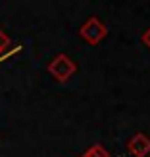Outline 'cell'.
Segmentation results:
<instances>
[{
    "label": "cell",
    "instance_id": "8992f818",
    "mask_svg": "<svg viewBox=\"0 0 150 157\" xmlns=\"http://www.w3.org/2000/svg\"><path fill=\"white\" fill-rule=\"evenodd\" d=\"M144 42H148V46H150V31H148V33L144 35Z\"/></svg>",
    "mask_w": 150,
    "mask_h": 157
},
{
    "label": "cell",
    "instance_id": "277c9868",
    "mask_svg": "<svg viewBox=\"0 0 150 157\" xmlns=\"http://www.w3.org/2000/svg\"><path fill=\"white\" fill-rule=\"evenodd\" d=\"M87 151H89L92 157H110V155H108V151L104 150V147H100V146H92L91 150H87Z\"/></svg>",
    "mask_w": 150,
    "mask_h": 157
},
{
    "label": "cell",
    "instance_id": "6da1fadb",
    "mask_svg": "<svg viewBox=\"0 0 150 157\" xmlns=\"http://www.w3.org/2000/svg\"><path fill=\"white\" fill-rule=\"evenodd\" d=\"M75 71H77L75 61L69 56H66V54H58V56L48 63V73L56 78L58 82L69 81V78L75 75Z\"/></svg>",
    "mask_w": 150,
    "mask_h": 157
},
{
    "label": "cell",
    "instance_id": "5b68a950",
    "mask_svg": "<svg viewBox=\"0 0 150 157\" xmlns=\"http://www.w3.org/2000/svg\"><path fill=\"white\" fill-rule=\"evenodd\" d=\"M8 46H10V36H8L4 31L0 29V54H4Z\"/></svg>",
    "mask_w": 150,
    "mask_h": 157
},
{
    "label": "cell",
    "instance_id": "7a4b0ae2",
    "mask_svg": "<svg viewBox=\"0 0 150 157\" xmlns=\"http://www.w3.org/2000/svg\"><path fill=\"white\" fill-rule=\"evenodd\" d=\"M79 35H81V38H85L89 44L96 46V44H100V40H104V38H106L108 27L98 17H91L89 21H85V25L81 27Z\"/></svg>",
    "mask_w": 150,
    "mask_h": 157
},
{
    "label": "cell",
    "instance_id": "52a82bcc",
    "mask_svg": "<svg viewBox=\"0 0 150 157\" xmlns=\"http://www.w3.org/2000/svg\"><path fill=\"white\" fill-rule=\"evenodd\" d=\"M83 157H92V155H91L89 151H85V155H83Z\"/></svg>",
    "mask_w": 150,
    "mask_h": 157
},
{
    "label": "cell",
    "instance_id": "3957f363",
    "mask_svg": "<svg viewBox=\"0 0 150 157\" xmlns=\"http://www.w3.org/2000/svg\"><path fill=\"white\" fill-rule=\"evenodd\" d=\"M127 150L135 157H146L150 153V138L146 134H143V132H137V134L129 140Z\"/></svg>",
    "mask_w": 150,
    "mask_h": 157
}]
</instances>
